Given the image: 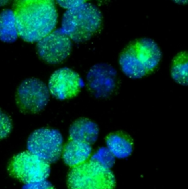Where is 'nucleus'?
<instances>
[{
    "label": "nucleus",
    "mask_w": 188,
    "mask_h": 189,
    "mask_svg": "<svg viewBox=\"0 0 188 189\" xmlns=\"http://www.w3.org/2000/svg\"><path fill=\"white\" fill-rule=\"evenodd\" d=\"M103 27V16L94 5L85 3L66 10L61 22V30L77 43L87 42L98 34Z\"/></svg>",
    "instance_id": "nucleus-3"
},
{
    "label": "nucleus",
    "mask_w": 188,
    "mask_h": 189,
    "mask_svg": "<svg viewBox=\"0 0 188 189\" xmlns=\"http://www.w3.org/2000/svg\"><path fill=\"white\" fill-rule=\"evenodd\" d=\"M11 1V0H0V7H1V6L6 5H7Z\"/></svg>",
    "instance_id": "nucleus-21"
},
{
    "label": "nucleus",
    "mask_w": 188,
    "mask_h": 189,
    "mask_svg": "<svg viewBox=\"0 0 188 189\" xmlns=\"http://www.w3.org/2000/svg\"><path fill=\"white\" fill-rule=\"evenodd\" d=\"M64 139L59 130L41 128L35 130L27 139L30 152L51 164L57 162L63 151Z\"/></svg>",
    "instance_id": "nucleus-6"
},
{
    "label": "nucleus",
    "mask_w": 188,
    "mask_h": 189,
    "mask_svg": "<svg viewBox=\"0 0 188 189\" xmlns=\"http://www.w3.org/2000/svg\"><path fill=\"white\" fill-rule=\"evenodd\" d=\"M67 186L68 189H115L116 180L111 169L89 160L70 169Z\"/></svg>",
    "instance_id": "nucleus-4"
},
{
    "label": "nucleus",
    "mask_w": 188,
    "mask_h": 189,
    "mask_svg": "<svg viewBox=\"0 0 188 189\" xmlns=\"http://www.w3.org/2000/svg\"><path fill=\"white\" fill-rule=\"evenodd\" d=\"M50 95L48 87L43 81L35 78H27L16 90V105L23 113H39L47 106Z\"/></svg>",
    "instance_id": "nucleus-7"
},
{
    "label": "nucleus",
    "mask_w": 188,
    "mask_h": 189,
    "mask_svg": "<svg viewBox=\"0 0 188 189\" xmlns=\"http://www.w3.org/2000/svg\"><path fill=\"white\" fill-rule=\"evenodd\" d=\"M91 155V145L81 141L70 140L63 148V160L70 167H75L87 162Z\"/></svg>",
    "instance_id": "nucleus-11"
},
{
    "label": "nucleus",
    "mask_w": 188,
    "mask_h": 189,
    "mask_svg": "<svg viewBox=\"0 0 188 189\" xmlns=\"http://www.w3.org/2000/svg\"><path fill=\"white\" fill-rule=\"evenodd\" d=\"M12 11L19 36L27 42H38L57 25L55 0H13Z\"/></svg>",
    "instance_id": "nucleus-1"
},
{
    "label": "nucleus",
    "mask_w": 188,
    "mask_h": 189,
    "mask_svg": "<svg viewBox=\"0 0 188 189\" xmlns=\"http://www.w3.org/2000/svg\"><path fill=\"white\" fill-rule=\"evenodd\" d=\"M70 140L81 141L91 145L97 140L99 128L95 122L85 117L79 118L71 125Z\"/></svg>",
    "instance_id": "nucleus-12"
},
{
    "label": "nucleus",
    "mask_w": 188,
    "mask_h": 189,
    "mask_svg": "<svg viewBox=\"0 0 188 189\" xmlns=\"http://www.w3.org/2000/svg\"><path fill=\"white\" fill-rule=\"evenodd\" d=\"M89 160L106 168L111 169L115 163V157L107 147H101L95 154L91 155Z\"/></svg>",
    "instance_id": "nucleus-16"
},
{
    "label": "nucleus",
    "mask_w": 188,
    "mask_h": 189,
    "mask_svg": "<svg viewBox=\"0 0 188 189\" xmlns=\"http://www.w3.org/2000/svg\"><path fill=\"white\" fill-rule=\"evenodd\" d=\"M106 143L110 152L119 159L127 158L131 155L134 149V142L131 136L121 131L108 135Z\"/></svg>",
    "instance_id": "nucleus-13"
},
{
    "label": "nucleus",
    "mask_w": 188,
    "mask_h": 189,
    "mask_svg": "<svg viewBox=\"0 0 188 189\" xmlns=\"http://www.w3.org/2000/svg\"><path fill=\"white\" fill-rule=\"evenodd\" d=\"M61 7L64 9H72L87 3L89 0H55Z\"/></svg>",
    "instance_id": "nucleus-19"
},
{
    "label": "nucleus",
    "mask_w": 188,
    "mask_h": 189,
    "mask_svg": "<svg viewBox=\"0 0 188 189\" xmlns=\"http://www.w3.org/2000/svg\"><path fill=\"white\" fill-rule=\"evenodd\" d=\"M161 58V50L154 40L140 38L128 44L122 50L119 64L125 76L138 79L154 72Z\"/></svg>",
    "instance_id": "nucleus-2"
},
{
    "label": "nucleus",
    "mask_w": 188,
    "mask_h": 189,
    "mask_svg": "<svg viewBox=\"0 0 188 189\" xmlns=\"http://www.w3.org/2000/svg\"><path fill=\"white\" fill-rule=\"evenodd\" d=\"M13 129L11 119L7 114L0 109V140L9 136Z\"/></svg>",
    "instance_id": "nucleus-17"
},
{
    "label": "nucleus",
    "mask_w": 188,
    "mask_h": 189,
    "mask_svg": "<svg viewBox=\"0 0 188 189\" xmlns=\"http://www.w3.org/2000/svg\"><path fill=\"white\" fill-rule=\"evenodd\" d=\"M83 87V81L75 71L64 67L53 72L48 83L50 94L60 101L77 96Z\"/></svg>",
    "instance_id": "nucleus-10"
},
{
    "label": "nucleus",
    "mask_w": 188,
    "mask_h": 189,
    "mask_svg": "<svg viewBox=\"0 0 188 189\" xmlns=\"http://www.w3.org/2000/svg\"><path fill=\"white\" fill-rule=\"evenodd\" d=\"M22 189H55V188L50 181L44 180L24 184Z\"/></svg>",
    "instance_id": "nucleus-18"
},
{
    "label": "nucleus",
    "mask_w": 188,
    "mask_h": 189,
    "mask_svg": "<svg viewBox=\"0 0 188 189\" xmlns=\"http://www.w3.org/2000/svg\"><path fill=\"white\" fill-rule=\"evenodd\" d=\"M89 90L97 98L111 96L118 86L116 70L108 64H97L89 70L86 77Z\"/></svg>",
    "instance_id": "nucleus-9"
},
{
    "label": "nucleus",
    "mask_w": 188,
    "mask_h": 189,
    "mask_svg": "<svg viewBox=\"0 0 188 189\" xmlns=\"http://www.w3.org/2000/svg\"><path fill=\"white\" fill-rule=\"evenodd\" d=\"M170 74L176 83L188 86V51H182L174 56L171 63Z\"/></svg>",
    "instance_id": "nucleus-15"
},
{
    "label": "nucleus",
    "mask_w": 188,
    "mask_h": 189,
    "mask_svg": "<svg viewBox=\"0 0 188 189\" xmlns=\"http://www.w3.org/2000/svg\"><path fill=\"white\" fill-rule=\"evenodd\" d=\"M72 40L62 30H54L37 42V52L41 60L50 64L63 62L72 51Z\"/></svg>",
    "instance_id": "nucleus-8"
},
{
    "label": "nucleus",
    "mask_w": 188,
    "mask_h": 189,
    "mask_svg": "<svg viewBox=\"0 0 188 189\" xmlns=\"http://www.w3.org/2000/svg\"><path fill=\"white\" fill-rule=\"evenodd\" d=\"M19 36L13 11L5 9L0 13V40L3 42H14Z\"/></svg>",
    "instance_id": "nucleus-14"
},
{
    "label": "nucleus",
    "mask_w": 188,
    "mask_h": 189,
    "mask_svg": "<svg viewBox=\"0 0 188 189\" xmlns=\"http://www.w3.org/2000/svg\"><path fill=\"white\" fill-rule=\"evenodd\" d=\"M10 175L24 184L47 180L50 174V166L29 151L13 156L8 164Z\"/></svg>",
    "instance_id": "nucleus-5"
},
{
    "label": "nucleus",
    "mask_w": 188,
    "mask_h": 189,
    "mask_svg": "<svg viewBox=\"0 0 188 189\" xmlns=\"http://www.w3.org/2000/svg\"><path fill=\"white\" fill-rule=\"evenodd\" d=\"M175 3L179 5H187L188 4V0H173Z\"/></svg>",
    "instance_id": "nucleus-20"
}]
</instances>
